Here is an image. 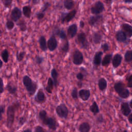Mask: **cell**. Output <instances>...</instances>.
Masks as SVG:
<instances>
[{"label":"cell","instance_id":"6da1fadb","mask_svg":"<svg viewBox=\"0 0 132 132\" xmlns=\"http://www.w3.org/2000/svg\"><path fill=\"white\" fill-rule=\"evenodd\" d=\"M20 107L21 105L19 102L15 101L7 107L6 111V126L8 128H11L13 126L14 122L15 112L19 110Z\"/></svg>","mask_w":132,"mask_h":132},{"label":"cell","instance_id":"7a4b0ae2","mask_svg":"<svg viewBox=\"0 0 132 132\" xmlns=\"http://www.w3.org/2000/svg\"><path fill=\"white\" fill-rule=\"evenodd\" d=\"M22 81L28 95L29 96H32L34 95L38 87L36 82L32 80L28 75H25L23 76Z\"/></svg>","mask_w":132,"mask_h":132},{"label":"cell","instance_id":"3957f363","mask_svg":"<svg viewBox=\"0 0 132 132\" xmlns=\"http://www.w3.org/2000/svg\"><path fill=\"white\" fill-rule=\"evenodd\" d=\"M115 91L118 93L119 97L122 98H127L130 95L129 90L126 88L124 84L122 81H118L114 84Z\"/></svg>","mask_w":132,"mask_h":132},{"label":"cell","instance_id":"277c9868","mask_svg":"<svg viewBox=\"0 0 132 132\" xmlns=\"http://www.w3.org/2000/svg\"><path fill=\"white\" fill-rule=\"evenodd\" d=\"M76 42L82 48L88 49L89 47V44L87 38V36L84 31H81L77 35Z\"/></svg>","mask_w":132,"mask_h":132},{"label":"cell","instance_id":"5b68a950","mask_svg":"<svg viewBox=\"0 0 132 132\" xmlns=\"http://www.w3.org/2000/svg\"><path fill=\"white\" fill-rule=\"evenodd\" d=\"M69 109L64 103H61L58 105L56 108V112L57 116L61 118L66 119L69 115Z\"/></svg>","mask_w":132,"mask_h":132},{"label":"cell","instance_id":"8992f818","mask_svg":"<svg viewBox=\"0 0 132 132\" xmlns=\"http://www.w3.org/2000/svg\"><path fill=\"white\" fill-rule=\"evenodd\" d=\"M76 13L77 11L76 9H73L68 13L62 12L60 16L61 23L63 24L70 22L75 18Z\"/></svg>","mask_w":132,"mask_h":132},{"label":"cell","instance_id":"52a82bcc","mask_svg":"<svg viewBox=\"0 0 132 132\" xmlns=\"http://www.w3.org/2000/svg\"><path fill=\"white\" fill-rule=\"evenodd\" d=\"M105 9L104 4L101 1H96L91 7V12L94 15L100 14Z\"/></svg>","mask_w":132,"mask_h":132},{"label":"cell","instance_id":"ba28073f","mask_svg":"<svg viewBox=\"0 0 132 132\" xmlns=\"http://www.w3.org/2000/svg\"><path fill=\"white\" fill-rule=\"evenodd\" d=\"M84 55L81 52L78 50H76L73 54V63L75 65H79L84 62Z\"/></svg>","mask_w":132,"mask_h":132},{"label":"cell","instance_id":"9c48e42d","mask_svg":"<svg viewBox=\"0 0 132 132\" xmlns=\"http://www.w3.org/2000/svg\"><path fill=\"white\" fill-rule=\"evenodd\" d=\"M116 38L119 42L126 44H128L130 41V38H129L127 35L122 30H119L117 32Z\"/></svg>","mask_w":132,"mask_h":132},{"label":"cell","instance_id":"30bf717a","mask_svg":"<svg viewBox=\"0 0 132 132\" xmlns=\"http://www.w3.org/2000/svg\"><path fill=\"white\" fill-rule=\"evenodd\" d=\"M22 14V11L21 9L18 7H14L11 11L10 13V18L13 22H18L21 18Z\"/></svg>","mask_w":132,"mask_h":132},{"label":"cell","instance_id":"8fae6325","mask_svg":"<svg viewBox=\"0 0 132 132\" xmlns=\"http://www.w3.org/2000/svg\"><path fill=\"white\" fill-rule=\"evenodd\" d=\"M47 48L51 52L54 51L57 47L58 41L55 37V36L52 35L47 41Z\"/></svg>","mask_w":132,"mask_h":132},{"label":"cell","instance_id":"7c38bea8","mask_svg":"<svg viewBox=\"0 0 132 132\" xmlns=\"http://www.w3.org/2000/svg\"><path fill=\"white\" fill-rule=\"evenodd\" d=\"M46 97L43 91V89L40 88L36 94L34 96V101L38 104H43L46 101Z\"/></svg>","mask_w":132,"mask_h":132},{"label":"cell","instance_id":"4fadbf2b","mask_svg":"<svg viewBox=\"0 0 132 132\" xmlns=\"http://www.w3.org/2000/svg\"><path fill=\"white\" fill-rule=\"evenodd\" d=\"M103 19V16L101 14L91 16L88 21V23L91 26H95L100 23Z\"/></svg>","mask_w":132,"mask_h":132},{"label":"cell","instance_id":"5bb4252c","mask_svg":"<svg viewBox=\"0 0 132 132\" xmlns=\"http://www.w3.org/2000/svg\"><path fill=\"white\" fill-rule=\"evenodd\" d=\"M45 126H47L50 129L55 131L58 126V123L55 118L53 117H48L46 121Z\"/></svg>","mask_w":132,"mask_h":132},{"label":"cell","instance_id":"9a60e30c","mask_svg":"<svg viewBox=\"0 0 132 132\" xmlns=\"http://www.w3.org/2000/svg\"><path fill=\"white\" fill-rule=\"evenodd\" d=\"M52 35L54 36H58L61 40L63 41L67 40V36L65 31L63 29H60L57 26H55L54 28Z\"/></svg>","mask_w":132,"mask_h":132},{"label":"cell","instance_id":"2e32d148","mask_svg":"<svg viewBox=\"0 0 132 132\" xmlns=\"http://www.w3.org/2000/svg\"><path fill=\"white\" fill-rule=\"evenodd\" d=\"M121 111L123 116L127 117L131 113V108L130 107L128 102H125L122 103L121 105Z\"/></svg>","mask_w":132,"mask_h":132},{"label":"cell","instance_id":"e0dca14e","mask_svg":"<svg viewBox=\"0 0 132 132\" xmlns=\"http://www.w3.org/2000/svg\"><path fill=\"white\" fill-rule=\"evenodd\" d=\"M91 95L90 91L89 89H81L78 91V96L83 101H87Z\"/></svg>","mask_w":132,"mask_h":132},{"label":"cell","instance_id":"ac0fdd59","mask_svg":"<svg viewBox=\"0 0 132 132\" xmlns=\"http://www.w3.org/2000/svg\"><path fill=\"white\" fill-rule=\"evenodd\" d=\"M103 52L102 51H98L96 52L94 55L93 58V64L94 67H97L100 66L102 62V57L103 55Z\"/></svg>","mask_w":132,"mask_h":132},{"label":"cell","instance_id":"d6986e66","mask_svg":"<svg viewBox=\"0 0 132 132\" xmlns=\"http://www.w3.org/2000/svg\"><path fill=\"white\" fill-rule=\"evenodd\" d=\"M77 25L76 23H73L70 25L67 29V33L69 37L71 39L73 38L77 34Z\"/></svg>","mask_w":132,"mask_h":132},{"label":"cell","instance_id":"ffe728a7","mask_svg":"<svg viewBox=\"0 0 132 132\" xmlns=\"http://www.w3.org/2000/svg\"><path fill=\"white\" fill-rule=\"evenodd\" d=\"M122 56L120 54H115L112 58V64L114 69L117 68L121 64L122 61Z\"/></svg>","mask_w":132,"mask_h":132},{"label":"cell","instance_id":"44dd1931","mask_svg":"<svg viewBox=\"0 0 132 132\" xmlns=\"http://www.w3.org/2000/svg\"><path fill=\"white\" fill-rule=\"evenodd\" d=\"M48 117L47 116V112L45 110L42 109L40 111L38 114V118L39 121L44 126H45V124L46 122V121L48 119Z\"/></svg>","mask_w":132,"mask_h":132},{"label":"cell","instance_id":"7402d4cb","mask_svg":"<svg viewBox=\"0 0 132 132\" xmlns=\"http://www.w3.org/2000/svg\"><path fill=\"white\" fill-rule=\"evenodd\" d=\"M122 30H123L128 36L130 38L132 36V26L128 23H123L122 25Z\"/></svg>","mask_w":132,"mask_h":132},{"label":"cell","instance_id":"603a6c76","mask_svg":"<svg viewBox=\"0 0 132 132\" xmlns=\"http://www.w3.org/2000/svg\"><path fill=\"white\" fill-rule=\"evenodd\" d=\"M39 46L41 51L43 52H46L47 49V41L45 37L44 36H41L39 39Z\"/></svg>","mask_w":132,"mask_h":132},{"label":"cell","instance_id":"cb8c5ba5","mask_svg":"<svg viewBox=\"0 0 132 132\" xmlns=\"http://www.w3.org/2000/svg\"><path fill=\"white\" fill-rule=\"evenodd\" d=\"M6 89L7 91L12 95H15L17 92L18 88L15 85L11 82H9L6 86Z\"/></svg>","mask_w":132,"mask_h":132},{"label":"cell","instance_id":"d4e9b609","mask_svg":"<svg viewBox=\"0 0 132 132\" xmlns=\"http://www.w3.org/2000/svg\"><path fill=\"white\" fill-rule=\"evenodd\" d=\"M112 58V54H108L105 55L103 59L102 60V65L104 67H108L111 62Z\"/></svg>","mask_w":132,"mask_h":132},{"label":"cell","instance_id":"484cf974","mask_svg":"<svg viewBox=\"0 0 132 132\" xmlns=\"http://www.w3.org/2000/svg\"><path fill=\"white\" fill-rule=\"evenodd\" d=\"M51 78H52V80L54 82V87L55 88H57V87L58 85V73L56 69L53 68L52 69L51 72Z\"/></svg>","mask_w":132,"mask_h":132},{"label":"cell","instance_id":"4316f807","mask_svg":"<svg viewBox=\"0 0 132 132\" xmlns=\"http://www.w3.org/2000/svg\"><path fill=\"white\" fill-rule=\"evenodd\" d=\"M98 89L102 91H103L105 90L107 87V81L106 80V79L104 77H102L100 78L98 80Z\"/></svg>","mask_w":132,"mask_h":132},{"label":"cell","instance_id":"83f0119b","mask_svg":"<svg viewBox=\"0 0 132 132\" xmlns=\"http://www.w3.org/2000/svg\"><path fill=\"white\" fill-rule=\"evenodd\" d=\"M90 125L88 122H84L81 123L78 127V131L80 132H89L90 130Z\"/></svg>","mask_w":132,"mask_h":132},{"label":"cell","instance_id":"f1b7e54d","mask_svg":"<svg viewBox=\"0 0 132 132\" xmlns=\"http://www.w3.org/2000/svg\"><path fill=\"white\" fill-rule=\"evenodd\" d=\"M22 13L24 16L28 19H29L31 14V7L29 5H26L22 8Z\"/></svg>","mask_w":132,"mask_h":132},{"label":"cell","instance_id":"f546056e","mask_svg":"<svg viewBox=\"0 0 132 132\" xmlns=\"http://www.w3.org/2000/svg\"><path fill=\"white\" fill-rule=\"evenodd\" d=\"M90 111L94 114L96 115L100 112V109L96 101H94L89 107Z\"/></svg>","mask_w":132,"mask_h":132},{"label":"cell","instance_id":"4dcf8cb0","mask_svg":"<svg viewBox=\"0 0 132 132\" xmlns=\"http://www.w3.org/2000/svg\"><path fill=\"white\" fill-rule=\"evenodd\" d=\"M54 87V82L52 80V78L51 77H49L47 80L46 86L45 87V90L46 92L48 93H52Z\"/></svg>","mask_w":132,"mask_h":132},{"label":"cell","instance_id":"1f68e13d","mask_svg":"<svg viewBox=\"0 0 132 132\" xmlns=\"http://www.w3.org/2000/svg\"><path fill=\"white\" fill-rule=\"evenodd\" d=\"M102 39V35L99 32H95L93 35V41L94 44H98L101 43Z\"/></svg>","mask_w":132,"mask_h":132},{"label":"cell","instance_id":"d6a6232c","mask_svg":"<svg viewBox=\"0 0 132 132\" xmlns=\"http://www.w3.org/2000/svg\"><path fill=\"white\" fill-rule=\"evenodd\" d=\"M64 7L69 10H72L75 6V3L72 0H65L63 1Z\"/></svg>","mask_w":132,"mask_h":132},{"label":"cell","instance_id":"836d02e7","mask_svg":"<svg viewBox=\"0 0 132 132\" xmlns=\"http://www.w3.org/2000/svg\"><path fill=\"white\" fill-rule=\"evenodd\" d=\"M9 52L7 50V49L5 48L1 52V58L2 60L5 62L7 63L9 60Z\"/></svg>","mask_w":132,"mask_h":132},{"label":"cell","instance_id":"e575fe53","mask_svg":"<svg viewBox=\"0 0 132 132\" xmlns=\"http://www.w3.org/2000/svg\"><path fill=\"white\" fill-rule=\"evenodd\" d=\"M16 25L18 26V27H19L20 30L21 31L24 32L25 31L27 30V25H26V22L23 20H20L16 24Z\"/></svg>","mask_w":132,"mask_h":132},{"label":"cell","instance_id":"d590c367","mask_svg":"<svg viewBox=\"0 0 132 132\" xmlns=\"http://www.w3.org/2000/svg\"><path fill=\"white\" fill-rule=\"evenodd\" d=\"M70 48V44L69 41L67 40L64 41V42L62 44V45L61 47L60 50L62 53H67L69 51Z\"/></svg>","mask_w":132,"mask_h":132},{"label":"cell","instance_id":"8d00e7d4","mask_svg":"<svg viewBox=\"0 0 132 132\" xmlns=\"http://www.w3.org/2000/svg\"><path fill=\"white\" fill-rule=\"evenodd\" d=\"M124 59L126 62H130L132 61V51L127 50L125 53Z\"/></svg>","mask_w":132,"mask_h":132},{"label":"cell","instance_id":"74e56055","mask_svg":"<svg viewBox=\"0 0 132 132\" xmlns=\"http://www.w3.org/2000/svg\"><path fill=\"white\" fill-rule=\"evenodd\" d=\"M25 56V52L24 51H21L20 52H18L16 54V59L18 61L21 62L22 61Z\"/></svg>","mask_w":132,"mask_h":132},{"label":"cell","instance_id":"f35d334b","mask_svg":"<svg viewBox=\"0 0 132 132\" xmlns=\"http://www.w3.org/2000/svg\"><path fill=\"white\" fill-rule=\"evenodd\" d=\"M15 24L13 21L11 20H8L6 23V26L8 30H11L14 27Z\"/></svg>","mask_w":132,"mask_h":132},{"label":"cell","instance_id":"ab89813d","mask_svg":"<svg viewBox=\"0 0 132 132\" xmlns=\"http://www.w3.org/2000/svg\"><path fill=\"white\" fill-rule=\"evenodd\" d=\"M72 97L74 100H77L78 97V90L76 87L73 88V89L72 90L71 93Z\"/></svg>","mask_w":132,"mask_h":132},{"label":"cell","instance_id":"60d3db41","mask_svg":"<svg viewBox=\"0 0 132 132\" xmlns=\"http://www.w3.org/2000/svg\"><path fill=\"white\" fill-rule=\"evenodd\" d=\"M35 61L37 64L40 65L43 62L44 58L42 56H41L40 55H36L35 57Z\"/></svg>","mask_w":132,"mask_h":132},{"label":"cell","instance_id":"b9f144b4","mask_svg":"<svg viewBox=\"0 0 132 132\" xmlns=\"http://www.w3.org/2000/svg\"><path fill=\"white\" fill-rule=\"evenodd\" d=\"M50 6H51V3L50 2H45L44 4H43L42 7L41 8V11L44 13V12H45L49 8V7Z\"/></svg>","mask_w":132,"mask_h":132},{"label":"cell","instance_id":"7bdbcfd3","mask_svg":"<svg viewBox=\"0 0 132 132\" xmlns=\"http://www.w3.org/2000/svg\"><path fill=\"white\" fill-rule=\"evenodd\" d=\"M101 48L103 50V52H104V53H106V52H108L109 50V48H110V46H109V44L108 43H106V42L104 43L101 45Z\"/></svg>","mask_w":132,"mask_h":132},{"label":"cell","instance_id":"ee69618b","mask_svg":"<svg viewBox=\"0 0 132 132\" xmlns=\"http://www.w3.org/2000/svg\"><path fill=\"white\" fill-rule=\"evenodd\" d=\"M85 76H86L85 75V74L83 73H82L81 72H78V73H77V74L76 75V78L77 79V80L78 81H81L84 80Z\"/></svg>","mask_w":132,"mask_h":132},{"label":"cell","instance_id":"f6af8a7d","mask_svg":"<svg viewBox=\"0 0 132 132\" xmlns=\"http://www.w3.org/2000/svg\"><path fill=\"white\" fill-rule=\"evenodd\" d=\"M26 122V118L24 116H22L19 119L18 124L20 126H22L25 124Z\"/></svg>","mask_w":132,"mask_h":132},{"label":"cell","instance_id":"bcb514c9","mask_svg":"<svg viewBox=\"0 0 132 132\" xmlns=\"http://www.w3.org/2000/svg\"><path fill=\"white\" fill-rule=\"evenodd\" d=\"M44 16H45V13L41 11L38 12L36 13V16L37 18V19L39 20H42L44 18Z\"/></svg>","mask_w":132,"mask_h":132},{"label":"cell","instance_id":"7dc6e473","mask_svg":"<svg viewBox=\"0 0 132 132\" xmlns=\"http://www.w3.org/2000/svg\"><path fill=\"white\" fill-rule=\"evenodd\" d=\"M132 75L130 74L129 76H127L126 80L127 82V87L129 88H131L132 87Z\"/></svg>","mask_w":132,"mask_h":132},{"label":"cell","instance_id":"c3c4849f","mask_svg":"<svg viewBox=\"0 0 132 132\" xmlns=\"http://www.w3.org/2000/svg\"><path fill=\"white\" fill-rule=\"evenodd\" d=\"M2 2L5 7L8 8L11 5L12 1V0H3Z\"/></svg>","mask_w":132,"mask_h":132},{"label":"cell","instance_id":"681fc988","mask_svg":"<svg viewBox=\"0 0 132 132\" xmlns=\"http://www.w3.org/2000/svg\"><path fill=\"white\" fill-rule=\"evenodd\" d=\"M34 131L35 132H44L45 131V130L41 126L38 125L35 127Z\"/></svg>","mask_w":132,"mask_h":132},{"label":"cell","instance_id":"f907efd6","mask_svg":"<svg viewBox=\"0 0 132 132\" xmlns=\"http://www.w3.org/2000/svg\"><path fill=\"white\" fill-rule=\"evenodd\" d=\"M5 110V105H3V104L1 105V106H0V112H1L0 120H2L3 114V113H4Z\"/></svg>","mask_w":132,"mask_h":132},{"label":"cell","instance_id":"816d5d0a","mask_svg":"<svg viewBox=\"0 0 132 132\" xmlns=\"http://www.w3.org/2000/svg\"><path fill=\"white\" fill-rule=\"evenodd\" d=\"M96 122L98 123H103L104 121V118H103V116H102V114H100L99 115H98L97 117H96Z\"/></svg>","mask_w":132,"mask_h":132},{"label":"cell","instance_id":"f5cc1de1","mask_svg":"<svg viewBox=\"0 0 132 132\" xmlns=\"http://www.w3.org/2000/svg\"><path fill=\"white\" fill-rule=\"evenodd\" d=\"M1 94H2L3 92H4V83H3V79L1 78Z\"/></svg>","mask_w":132,"mask_h":132},{"label":"cell","instance_id":"db71d44e","mask_svg":"<svg viewBox=\"0 0 132 132\" xmlns=\"http://www.w3.org/2000/svg\"><path fill=\"white\" fill-rule=\"evenodd\" d=\"M80 72H81L82 73H83L85 74V75L86 76L87 75V74H88L87 71L86 69H85L84 68L81 67V68H80Z\"/></svg>","mask_w":132,"mask_h":132},{"label":"cell","instance_id":"11a10c76","mask_svg":"<svg viewBox=\"0 0 132 132\" xmlns=\"http://www.w3.org/2000/svg\"><path fill=\"white\" fill-rule=\"evenodd\" d=\"M127 117H128V120L129 123L131 124H132V114H131V113H130Z\"/></svg>","mask_w":132,"mask_h":132},{"label":"cell","instance_id":"9f6ffc18","mask_svg":"<svg viewBox=\"0 0 132 132\" xmlns=\"http://www.w3.org/2000/svg\"><path fill=\"white\" fill-rule=\"evenodd\" d=\"M79 26H80V27L81 28H83L84 27V26H85V22L81 20L80 21V22H79Z\"/></svg>","mask_w":132,"mask_h":132},{"label":"cell","instance_id":"6f0895ef","mask_svg":"<svg viewBox=\"0 0 132 132\" xmlns=\"http://www.w3.org/2000/svg\"><path fill=\"white\" fill-rule=\"evenodd\" d=\"M82 85H83V84H82L81 81H78L77 82V86H78V87L79 88H81L82 86Z\"/></svg>","mask_w":132,"mask_h":132},{"label":"cell","instance_id":"680465c9","mask_svg":"<svg viewBox=\"0 0 132 132\" xmlns=\"http://www.w3.org/2000/svg\"><path fill=\"white\" fill-rule=\"evenodd\" d=\"M40 2V1L39 0H33L32 1V3L34 5H36V4H38Z\"/></svg>","mask_w":132,"mask_h":132},{"label":"cell","instance_id":"91938a15","mask_svg":"<svg viewBox=\"0 0 132 132\" xmlns=\"http://www.w3.org/2000/svg\"><path fill=\"white\" fill-rule=\"evenodd\" d=\"M23 131H24V132H31L32 131V130L31 129H25V130H23Z\"/></svg>","mask_w":132,"mask_h":132},{"label":"cell","instance_id":"94428289","mask_svg":"<svg viewBox=\"0 0 132 132\" xmlns=\"http://www.w3.org/2000/svg\"><path fill=\"white\" fill-rule=\"evenodd\" d=\"M124 2L125 3H131V1L125 0V1H124Z\"/></svg>","mask_w":132,"mask_h":132},{"label":"cell","instance_id":"6125c7cd","mask_svg":"<svg viewBox=\"0 0 132 132\" xmlns=\"http://www.w3.org/2000/svg\"><path fill=\"white\" fill-rule=\"evenodd\" d=\"M3 60H1V65H0V68H1V69L2 68V67H3Z\"/></svg>","mask_w":132,"mask_h":132},{"label":"cell","instance_id":"be15d7a7","mask_svg":"<svg viewBox=\"0 0 132 132\" xmlns=\"http://www.w3.org/2000/svg\"><path fill=\"white\" fill-rule=\"evenodd\" d=\"M129 103V105L130 107L131 108V100H130L129 103Z\"/></svg>","mask_w":132,"mask_h":132}]
</instances>
